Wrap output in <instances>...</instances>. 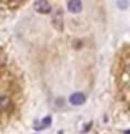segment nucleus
Wrapping results in <instances>:
<instances>
[{
  "instance_id": "1",
  "label": "nucleus",
  "mask_w": 130,
  "mask_h": 134,
  "mask_svg": "<svg viewBox=\"0 0 130 134\" xmlns=\"http://www.w3.org/2000/svg\"><path fill=\"white\" fill-rule=\"evenodd\" d=\"M52 25L57 31H62L63 27H64V17H63V11L60 8H56L52 13Z\"/></svg>"
},
{
  "instance_id": "2",
  "label": "nucleus",
  "mask_w": 130,
  "mask_h": 134,
  "mask_svg": "<svg viewBox=\"0 0 130 134\" xmlns=\"http://www.w3.org/2000/svg\"><path fill=\"white\" fill-rule=\"evenodd\" d=\"M34 8H35V11L41 13V14H48L52 10V6L49 4L48 0H36L34 3Z\"/></svg>"
},
{
  "instance_id": "3",
  "label": "nucleus",
  "mask_w": 130,
  "mask_h": 134,
  "mask_svg": "<svg viewBox=\"0 0 130 134\" xmlns=\"http://www.w3.org/2000/svg\"><path fill=\"white\" fill-rule=\"evenodd\" d=\"M85 102V95L83 92H74V94L70 95V103L74 105V106H80Z\"/></svg>"
},
{
  "instance_id": "4",
  "label": "nucleus",
  "mask_w": 130,
  "mask_h": 134,
  "mask_svg": "<svg viewBox=\"0 0 130 134\" xmlns=\"http://www.w3.org/2000/svg\"><path fill=\"white\" fill-rule=\"evenodd\" d=\"M67 8H69V11H71V13H80L83 10L81 0H69V3H67Z\"/></svg>"
},
{
  "instance_id": "5",
  "label": "nucleus",
  "mask_w": 130,
  "mask_h": 134,
  "mask_svg": "<svg viewBox=\"0 0 130 134\" xmlns=\"http://www.w3.org/2000/svg\"><path fill=\"white\" fill-rule=\"evenodd\" d=\"M7 105H8V99L7 98H4V96H3V98H0V106L4 108V106H7Z\"/></svg>"
},
{
  "instance_id": "6",
  "label": "nucleus",
  "mask_w": 130,
  "mask_h": 134,
  "mask_svg": "<svg viewBox=\"0 0 130 134\" xmlns=\"http://www.w3.org/2000/svg\"><path fill=\"white\" fill-rule=\"evenodd\" d=\"M49 121H50V117L48 116V117H45V119H44V120H42V123H44V126H45V127H46V126H48V124H49Z\"/></svg>"
},
{
  "instance_id": "7",
  "label": "nucleus",
  "mask_w": 130,
  "mask_h": 134,
  "mask_svg": "<svg viewBox=\"0 0 130 134\" xmlns=\"http://www.w3.org/2000/svg\"><path fill=\"white\" fill-rule=\"evenodd\" d=\"M11 2H14V3H20V2H23V0H11Z\"/></svg>"
},
{
  "instance_id": "8",
  "label": "nucleus",
  "mask_w": 130,
  "mask_h": 134,
  "mask_svg": "<svg viewBox=\"0 0 130 134\" xmlns=\"http://www.w3.org/2000/svg\"><path fill=\"white\" fill-rule=\"evenodd\" d=\"M57 134H63V131H59V133H57Z\"/></svg>"
}]
</instances>
